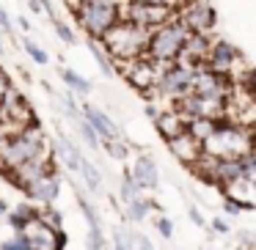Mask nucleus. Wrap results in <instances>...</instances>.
<instances>
[{
  "label": "nucleus",
  "instance_id": "nucleus-1",
  "mask_svg": "<svg viewBox=\"0 0 256 250\" xmlns=\"http://www.w3.org/2000/svg\"><path fill=\"white\" fill-rule=\"evenodd\" d=\"M250 149H256L254 129L232 118H220L215 132L201 143V154L215 157V160H237V157H245Z\"/></svg>",
  "mask_w": 256,
  "mask_h": 250
},
{
  "label": "nucleus",
  "instance_id": "nucleus-2",
  "mask_svg": "<svg viewBox=\"0 0 256 250\" xmlns=\"http://www.w3.org/2000/svg\"><path fill=\"white\" fill-rule=\"evenodd\" d=\"M149 36H152V30L140 28V25L130 22V19H118V22L100 39V44L105 47V52L110 55L113 66H116V63H122V61H132V58L146 55Z\"/></svg>",
  "mask_w": 256,
  "mask_h": 250
},
{
  "label": "nucleus",
  "instance_id": "nucleus-3",
  "mask_svg": "<svg viewBox=\"0 0 256 250\" xmlns=\"http://www.w3.org/2000/svg\"><path fill=\"white\" fill-rule=\"evenodd\" d=\"M50 143L47 140V132L39 121H30L28 127H22L20 132H14L12 138H6V143L0 146V171L8 173L14 171L17 165H22L25 160L42 151L44 146Z\"/></svg>",
  "mask_w": 256,
  "mask_h": 250
},
{
  "label": "nucleus",
  "instance_id": "nucleus-4",
  "mask_svg": "<svg viewBox=\"0 0 256 250\" xmlns=\"http://www.w3.org/2000/svg\"><path fill=\"white\" fill-rule=\"evenodd\" d=\"M72 17L88 39L100 41L122 19V3L118 0H80Z\"/></svg>",
  "mask_w": 256,
  "mask_h": 250
},
{
  "label": "nucleus",
  "instance_id": "nucleus-5",
  "mask_svg": "<svg viewBox=\"0 0 256 250\" xmlns=\"http://www.w3.org/2000/svg\"><path fill=\"white\" fill-rule=\"evenodd\" d=\"M188 36H190V30L184 28V22L174 14L168 22H162L160 28L152 30L146 55L154 58V61H166V63L176 61L182 47H184V41H188Z\"/></svg>",
  "mask_w": 256,
  "mask_h": 250
},
{
  "label": "nucleus",
  "instance_id": "nucleus-6",
  "mask_svg": "<svg viewBox=\"0 0 256 250\" xmlns=\"http://www.w3.org/2000/svg\"><path fill=\"white\" fill-rule=\"evenodd\" d=\"M193 74H196V66H190V63H182V61L162 63V72H160L157 85H154L152 91H157L160 96L176 102V99H182L184 94H190Z\"/></svg>",
  "mask_w": 256,
  "mask_h": 250
},
{
  "label": "nucleus",
  "instance_id": "nucleus-7",
  "mask_svg": "<svg viewBox=\"0 0 256 250\" xmlns=\"http://www.w3.org/2000/svg\"><path fill=\"white\" fill-rule=\"evenodd\" d=\"M0 121L6 124L12 135L20 132L22 127H28L30 121H36L34 105H30L28 96L20 88H14V85H8L6 94L0 96ZM12 135H8V138H12Z\"/></svg>",
  "mask_w": 256,
  "mask_h": 250
},
{
  "label": "nucleus",
  "instance_id": "nucleus-8",
  "mask_svg": "<svg viewBox=\"0 0 256 250\" xmlns=\"http://www.w3.org/2000/svg\"><path fill=\"white\" fill-rule=\"evenodd\" d=\"M162 63L166 61H154V58H149V55H140V58H132V61H122V63H116V66H122V77L127 80L135 91L149 94L157 85Z\"/></svg>",
  "mask_w": 256,
  "mask_h": 250
},
{
  "label": "nucleus",
  "instance_id": "nucleus-9",
  "mask_svg": "<svg viewBox=\"0 0 256 250\" xmlns=\"http://www.w3.org/2000/svg\"><path fill=\"white\" fill-rule=\"evenodd\" d=\"M190 94L206 96V99L228 102V99H232V94H234V83H232V77L212 72L210 66H204V63H201V66H196L193 83H190Z\"/></svg>",
  "mask_w": 256,
  "mask_h": 250
},
{
  "label": "nucleus",
  "instance_id": "nucleus-10",
  "mask_svg": "<svg viewBox=\"0 0 256 250\" xmlns=\"http://www.w3.org/2000/svg\"><path fill=\"white\" fill-rule=\"evenodd\" d=\"M176 17L184 22V28H188L190 33L210 36L218 25V14H215L210 0H184L182 6L176 8Z\"/></svg>",
  "mask_w": 256,
  "mask_h": 250
},
{
  "label": "nucleus",
  "instance_id": "nucleus-11",
  "mask_svg": "<svg viewBox=\"0 0 256 250\" xmlns=\"http://www.w3.org/2000/svg\"><path fill=\"white\" fill-rule=\"evenodd\" d=\"M174 8L166 6H152V3H135V0H122V19H130V22L140 25L146 30L160 28L162 22L174 17Z\"/></svg>",
  "mask_w": 256,
  "mask_h": 250
},
{
  "label": "nucleus",
  "instance_id": "nucleus-12",
  "mask_svg": "<svg viewBox=\"0 0 256 250\" xmlns=\"http://www.w3.org/2000/svg\"><path fill=\"white\" fill-rule=\"evenodd\" d=\"M22 193L28 195V201L36 206H52L58 201V193H61V173H58L56 168H50V171L42 173L36 182H30Z\"/></svg>",
  "mask_w": 256,
  "mask_h": 250
},
{
  "label": "nucleus",
  "instance_id": "nucleus-13",
  "mask_svg": "<svg viewBox=\"0 0 256 250\" xmlns=\"http://www.w3.org/2000/svg\"><path fill=\"white\" fill-rule=\"evenodd\" d=\"M237 63H242V52H240L237 47L223 41V39H212V47H210V55H206L204 66H210L212 72H218V74L232 77Z\"/></svg>",
  "mask_w": 256,
  "mask_h": 250
},
{
  "label": "nucleus",
  "instance_id": "nucleus-14",
  "mask_svg": "<svg viewBox=\"0 0 256 250\" xmlns=\"http://www.w3.org/2000/svg\"><path fill=\"white\" fill-rule=\"evenodd\" d=\"M25 237L30 242V250H64L66 248V234L56 231V228L44 226L42 220H34L28 228H25Z\"/></svg>",
  "mask_w": 256,
  "mask_h": 250
},
{
  "label": "nucleus",
  "instance_id": "nucleus-15",
  "mask_svg": "<svg viewBox=\"0 0 256 250\" xmlns=\"http://www.w3.org/2000/svg\"><path fill=\"white\" fill-rule=\"evenodd\" d=\"M80 110H83V118L91 124V129L96 132L100 143H102V140H118V138H124L122 127H118V124L113 121V118L108 116L105 110H100V107L88 105V102H83V105H80Z\"/></svg>",
  "mask_w": 256,
  "mask_h": 250
},
{
  "label": "nucleus",
  "instance_id": "nucleus-16",
  "mask_svg": "<svg viewBox=\"0 0 256 250\" xmlns=\"http://www.w3.org/2000/svg\"><path fill=\"white\" fill-rule=\"evenodd\" d=\"M130 176L135 179V184H138L140 190H157L160 187V168H157L154 157L152 154H138L132 160V168H127Z\"/></svg>",
  "mask_w": 256,
  "mask_h": 250
},
{
  "label": "nucleus",
  "instance_id": "nucleus-17",
  "mask_svg": "<svg viewBox=\"0 0 256 250\" xmlns=\"http://www.w3.org/2000/svg\"><path fill=\"white\" fill-rule=\"evenodd\" d=\"M166 143H168V151H171V154L176 157L182 165H188V168L201 157V143L188 132V129H184V132H179V135H174V138H168Z\"/></svg>",
  "mask_w": 256,
  "mask_h": 250
},
{
  "label": "nucleus",
  "instance_id": "nucleus-18",
  "mask_svg": "<svg viewBox=\"0 0 256 250\" xmlns=\"http://www.w3.org/2000/svg\"><path fill=\"white\" fill-rule=\"evenodd\" d=\"M210 47H212V39H210V36H204V33H190L176 61L190 63V66H201V63H206Z\"/></svg>",
  "mask_w": 256,
  "mask_h": 250
},
{
  "label": "nucleus",
  "instance_id": "nucleus-19",
  "mask_svg": "<svg viewBox=\"0 0 256 250\" xmlns=\"http://www.w3.org/2000/svg\"><path fill=\"white\" fill-rule=\"evenodd\" d=\"M52 151H56V157H61V162L66 165V171L72 173V176H78V179H80V165H83L86 157H83V151H80L78 146H74V143H72V140H69L64 132H58Z\"/></svg>",
  "mask_w": 256,
  "mask_h": 250
},
{
  "label": "nucleus",
  "instance_id": "nucleus-20",
  "mask_svg": "<svg viewBox=\"0 0 256 250\" xmlns=\"http://www.w3.org/2000/svg\"><path fill=\"white\" fill-rule=\"evenodd\" d=\"M154 127H157V132L162 135V138H174V135H179V132H184V127H188V118L182 116V113L176 110V107H168V110H160L154 118Z\"/></svg>",
  "mask_w": 256,
  "mask_h": 250
},
{
  "label": "nucleus",
  "instance_id": "nucleus-21",
  "mask_svg": "<svg viewBox=\"0 0 256 250\" xmlns=\"http://www.w3.org/2000/svg\"><path fill=\"white\" fill-rule=\"evenodd\" d=\"M39 209H42V206L22 201V204H20L17 209H8L3 220L8 223V228H12L14 234H20V231H25V228H28L34 220H39Z\"/></svg>",
  "mask_w": 256,
  "mask_h": 250
},
{
  "label": "nucleus",
  "instance_id": "nucleus-22",
  "mask_svg": "<svg viewBox=\"0 0 256 250\" xmlns=\"http://www.w3.org/2000/svg\"><path fill=\"white\" fill-rule=\"evenodd\" d=\"M223 193H226V198L237 201L242 209H256V182H250V179H240V182L228 184V187H223Z\"/></svg>",
  "mask_w": 256,
  "mask_h": 250
},
{
  "label": "nucleus",
  "instance_id": "nucleus-23",
  "mask_svg": "<svg viewBox=\"0 0 256 250\" xmlns=\"http://www.w3.org/2000/svg\"><path fill=\"white\" fill-rule=\"evenodd\" d=\"M157 209V204L152 198H146V195H138L135 201H130V204H124V217H127L130 223H144L146 217L152 215V212Z\"/></svg>",
  "mask_w": 256,
  "mask_h": 250
},
{
  "label": "nucleus",
  "instance_id": "nucleus-24",
  "mask_svg": "<svg viewBox=\"0 0 256 250\" xmlns=\"http://www.w3.org/2000/svg\"><path fill=\"white\" fill-rule=\"evenodd\" d=\"M58 74H61L66 91H72L74 96H88L91 88H94V85H91V80H86L83 74H78L74 69H69V66H61V69H58Z\"/></svg>",
  "mask_w": 256,
  "mask_h": 250
},
{
  "label": "nucleus",
  "instance_id": "nucleus-25",
  "mask_svg": "<svg viewBox=\"0 0 256 250\" xmlns=\"http://www.w3.org/2000/svg\"><path fill=\"white\" fill-rule=\"evenodd\" d=\"M80 179H83L86 190H88L91 195H102L105 193V182H102V171L94 165L91 160H83V165H80Z\"/></svg>",
  "mask_w": 256,
  "mask_h": 250
},
{
  "label": "nucleus",
  "instance_id": "nucleus-26",
  "mask_svg": "<svg viewBox=\"0 0 256 250\" xmlns=\"http://www.w3.org/2000/svg\"><path fill=\"white\" fill-rule=\"evenodd\" d=\"M88 52H91V58L96 61V66H100V72L105 74V77H113V74H116V69H113L110 55H108V52H105V47H102L96 39H88Z\"/></svg>",
  "mask_w": 256,
  "mask_h": 250
},
{
  "label": "nucleus",
  "instance_id": "nucleus-27",
  "mask_svg": "<svg viewBox=\"0 0 256 250\" xmlns=\"http://www.w3.org/2000/svg\"><path fill=\"white\" fill-rule=\"evenodd\" d=\"M215 127H218L215 118H188V127H184V129H188L198 143H204V140L215 132Z\"/></svg>",
  "mask_w": 256,
  "mask_h": 250
},
{
  "label": "nucleus",
  "instance_id": "nucleus-28",
  "mask_svg": "<svg viewBox=\"0 0 256 250\" xmlns=\"http://www.w3.org/2000/svg\"><path fill=\"white\" fill-rule=\"evenodd\" d=\"M138 195H144V190L135 184V179L130 176V171H124L122 182H118V198H122V204H130V201H135Z\"/></svg>",
  "mask_w": 256,
  "mask_h": 250
},
{
  "label": "nucleus",
  "instance_id": "nucleus-29",
  "mask_svg": "<svg viewBox=\"0 0 256 250\" xmlns=\"http://www.w3.org/2000/svg\"><path fill=\"white\" fill-rule=\"evenodd\" d=\"M113 248L110 250H135V234L127 226H116L113 228Z\"/></svg>",
  "mask_w": 256,
  "mask_h": 250
},
{
  "label": "nucleus",
  "instance_id": "nucleus-30",
  "mask_svg": "<svg viewBox=\"0 0 256 250\" xmlns=\"http://www.w3.org/2000/svg\"><path fill=\"white\" fill-rule=\"evenodd\" d=\"M50 25H52V30H56V36H58V39H61L66 47H74V44H78V33H74V28H72V25H66L61 17H52Z\"/></svg>",
  "mask_w": 256,
  "mask_h": 250
},
{
  "label": "nucleus",
  "instance_id": "nucleus-31",
  "mask_svg": "<svg viewBox=\"0 0 256 250\" xmlns=\"http://www.w3.org/2000/svg\"><path fill=\"white\" fill-rule=\"evenodd\" d=\"M22 50H25V55H28L36 66H47V63H50V55H47V52L42 50L30 36H25V39H22Z\"/></svg>",
  "mask_w": 256,
  "mask_h": 250
},
{
  "label": "nucleus",
  "instance_id": "nucleus-32",
  "mask_svg": "<svg viewBox=\"0 0 256 250\" xmlns=\"http://www.w3.org/2000/svg\"><path fill=\"white\" fill-rule=\"evenodd\" d=\"M100 149H105L113 160H127V157H130V143L124 138H118V140H102Z\"/></svg>",
  "mask_w": 256,
  "mask_h": 250
},
{
  "label": "nucleus",
  "instance_id": "nucleus-33",
  "mask_svg": "<svg viewBox=\"0 0 256 250\" xmlns=\"http://www.w3.org/2000/svg\"><path fill=\"white\" fill-rule=\"evenodd\" d=\"M237 85H240V91H242V94L256 105V69H242Z\"/></svg>",
  "mask_w": 256,
  "mask_h": 250
},
{
  "label": "nucleus",
  "instance_id": "nucleus-34",
  "mask_svg": "<svg viewBox=\"0 0 256 250\" xmlns=\"http://www.w3.org/2000/svg\"><path fill=\"white\" fill-rule=\"evenodd\" d=\"M39 220L44 223V226L56 228V231H61V228H64V215L56 209V204H52V206H42V209H39Z\"/></svg>",
  "mask_w": 256,
  "mask_h": 250
},
{
  "label": "nucleus",
  "instance_id": "nucleus-35",
  "mask_svg": "<svg viewBox=\"0 0 256 250\" xmlns=\"http://www.w3.org/2000/svg\"><path fill=\"white\" fill-rule=\"evenodd\" d=\"M86 248L88 250H108V239L102 234V228H88V234H86Z\"/></svg>",
  "mask_w": 256,
  "mask_h": 250
},
{
  "label": "nucleus",
  "instance_id": "nucleus-36",
  "mask_svg": "<svg viewBox=\"0 0 256 250\" xmlns=\"http://www.w3.org/2000/svg\"><path fill=\"white\" fill-rule=\"evenodd\" d=\"M78 129H80V138L86 140V146H88V149H94V151L100 149V138H96V132L91 129V124L86 121V118H80V121H78Z\"/></svg>",
  "mask_w": 256,
  "mask_h": 250
},
{
  "label": "nucleus",
  "instance_id": "nucleus-37",
  "mask_svg": "<svg viewBox=\"0 0 256 250\" xmlns=\"http://www.w3.org/2000/svg\"><path fill=\"white\" fill-rule=\"evenodd\" d=\"M0 250H30V242H28V237H25V231H20L0 245Z\"/></svg>",
  "mask_w": 256,
  "mask_h": 250
},
{
  "label": "nucleus",
  "instance_id": "nucleus-38",
  "mask_svg": "<svg viewBox=\"0 0 256 250\" xmlns=\"http://www.w3.org/2000/svg\"><path fill=\"white\" fill-rule=\"evenodd\" d=\"M240 162H242V173H245V179L256 182V149H250L245 157H240Z\"/></svg>",
  "mask_w": 256,
  "mask_h": 250
},
{
  "label": "nucleus",
  "instance_id": "nucleus-39",
  "mask_svg": "<svg viewBox=\"0 0 256 250\" xmlns=\"http://www.w3.org/2000/svg\"><path fill=\"white\" fill-rule=\"evenodd\" d=\"M0 30L8 36V41H17V33H14V19L8 17V11L0 6Z\"/></svg>",
  "mask_w": 256,
  "mask_h": 250
},
{
  "label": "nucleus",
  "instance_id": "nucleus-40",
  "mask_svg": "<svg viewBox=\"0 0 256 250\" xmlns=\"http://www.w3.org/2000/svg\"><path fill=\"white\" fill-rule=\"evenodd\" d=\"M154 228H157V234H160L162 239H174V223H171V217L160 215L154 220Z\"/></svg>",
  "mask_w": 256,
  "mask_h": 250
},
{
  "label": "nucleus",
  "instance_id": "nucleus-41",
  "mask_svg": "<svg viewBox=\"0 0 256 250\" xmlns=\"http://www.w3.org/2000/svg\"><path fill=\"white\" fill-rule=\"evenodd\" d=\"M135 3H152V6H166V8H174V11H176L184 0H135Z\"/></svg>",
  "mask_w": 256,
  "mask_h": 250
},
{
  "label": "nucleus",
  "instance_id": "nucleus-42",
  "mask_svg": "<svg viewBox=\"0 0 256 250\" xmlns=\"http://www.w3.org/2000/svg\"><path fill=\"white\" fill-rule=\"evenodd\" d=\"M135 250H154V245L146 234H135Z\"/></svg>",
  "mask_w": 256,
  "mask_h": 250
},
{
  "label": "nucleus",
  "instance_id": "nucleus-43",
  "mask_svg": "<svg viewBox=\"0 0 256 250\" xmlns=\"http://www.w3.org/2000/svg\"><path fill=\"white\" fill-rule=\"evenodd\" d=\"M188 217H190V220H193V223H196V226H198V228H204V226H206V220H204V215H201V212H198V209H196V206H193V204H190V206H188Z\"/></svg>",
  "mask_w": 256,
  "mask_h": 250
},
{
  "label": "nucleus",
  "instance_id": "nucleus-44",
  "mask_svg": "<svg viewBox=\"0 0 256 250\" xmlns=\"http://www.w3.org/2000/svg\"><path fill=\"white\" fill-rule=\"evenodd\" d=\"M223 212H226V215H240V212H242V206H240L237 204V201H232V198H226V201H223Z\"/></svg>",
  "mask_w": 256,
  "mask_h": 250
},
{
  "label": "nucleus",
  "instance_id": "nucleus-45",
  "mask_svg": "<svg viewBox=\"0 0 256 250\" xmlns=\"http://www.w3.org/2000/svg\"><path fill=\"white\" fill-rule=\"evenodd\" d=\"M212 231L215 234H228V223L223 220V217H215V220H212Z\"/></svg>",
  "mask_w": 256,
  "mask_h": 250
},
{
  "label": "nucleus",
  "instance_id": "nucleus-46",
  "mask_svg": "<svg viewBox=\"0 0 256 250\" xmlns=\"http://www.w3.org/2000/svg\"><path fill=\"white\" fill-rule=\"evenodd\" d=\"M8 85H12V77H8V72H6V69L0 66V96L6 94V88H8Z\"/></svg>",
  "mask_w": 256,
  "mask_h": 250
},
{
  "label": "nucleus",
  "instance_id": "nucleus-47",
  "mask_svg": "<svg viewBox=\"0 0 256 250\" xmlns=\"http://www.w3.org/2000/svg\"><path fill=\"white\" fill-rule=\"evenodd\" d=\"M17 25L25 30V33H34V25H30V19H28V17H17Z\"/></svg>",
  "mask_w": 256,
  "mask_h": 250
},
{
  "label": "nucleus",
  "instance_id": "nucleus-48",
  "mask_svg": "<svg viewBox=\"0 0 256 250\" xmlns=\"http://www.w3.org/2000/svg\"><path fill=\"white\" fill-rule=\"evenodd\" d=\"M6 212H8V201H6V198H0V220L6 217Z\"/></svg>",
  "mask_w": 256,
  "mask_h": 250
},
{
  "label": "nucleus",
  "instance_id": "nucleus-49",
  "mask_svg": "<svg viewBox=\"0 0 256 250\" xmlns=\"http://www.w3.org/2000/svg\"><path fill=\"white\" fill-rule=\"evenodd\" d=\"M3 41H6V33H3V30H0V47H3Z\"/></svg>",
  "mask_w": 256,
  "mask_h": 250
},
{
  "label": "nucleus",
  "instance_id": "nucleus-50",
  "mask_svg": "<svg viewBox=\"0 0 256 250\" xmlns=\"http://www.w3.org/2000/svg\"><path fill=\"white\" fill-rule=\"evenodd\" d=\"M118 3H122V0H118Z\"/></svg>",
  "mask_w": 256,
  "mask_h": 250
}]
</instances>
